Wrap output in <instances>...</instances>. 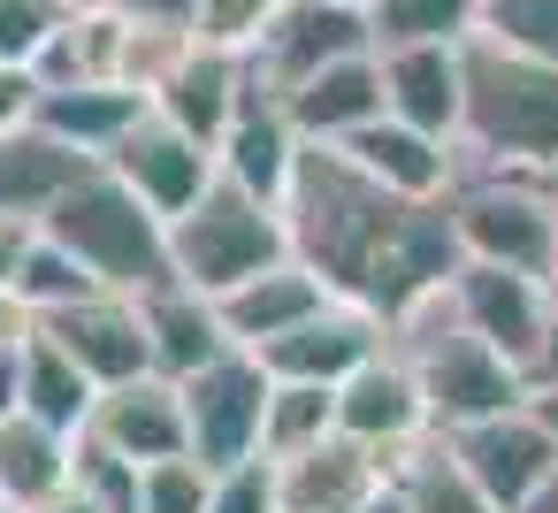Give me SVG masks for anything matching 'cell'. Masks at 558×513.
I'll return each instance as SVG.
<instances>
[{"label":"cell","mask_w":558,"mask_h":513,"mask_svg":"<svg viewBox=\"0 0 558 513\" xmlns=\"http://www.w3.org/2000/svg\"><path fill=\"white\" fill-rule=\"evenodd\" d=\"M337 154L352 162V169H367L383 192H398V200H444L451 192V169H459V154L444 146V139H428V131H413V123H390V116H375V123H360L352 139H337Z\"/></svg>","instance_id":"18"},{"label":"cell","mask_w":558,"mask_h":513,"mask_svg":"<svg viewBox=\"0 0 558 513\" xmlns=\"http://www.w3.org/2000/svg\"><path fill=\"white\" fill-rule=\"evenodd\" d=\"M283 116H291V131H299V139H314V146L352 139L360 123H375V116H383V70H375V55H344V62L314 70L306 85H291V93H283Z\"/></svg>","instance_id":"22"},{"label":"cell","mask_w":558,"mask_h":513,"mask_svg":"<svg viewBox=\"0 0 558 513\" xmlns=\"http://www.w3.org/2000/svg\"><path fill=\"white\" fill-rule=\"evenodd\" d=\"M207 513H276V467L253 452L238 467H215L207 475Z\"/></svg>","instance_id":"36"},{"label":"cell","mask_w":558,"mask_h":513,"mask_svg":"<svg viewBox=\"0 0 558 513\" xmlns=\"http://www.w3.org/2000/svg\"><path fill=\"white\" fill-rule=\"evenodd\" d=\"M352 513H413V505H405V490H398V482L383 475V482H375V490H367V498H360Z\"/></svg>","instance_id":"42"},{"label":"cell","mask_w":558,"mask_h":513,"mask_svg":"<svg viewBox=\"0 0 558 513\" xmlns=\"http://www.w3.org/2000/svg\"><path fill=\"white\" fill-rule=\"evenodd\" d=\"M291 261L283 215L253 192H238L230 177H215L184 215H169V276L199 299H222L238 284H253L260 269Z\"/></svg>","instance_id":"6"},{"label":"cell","mask_w":558,"mask_h":513,"mask_svg":"<svg viewBox=\"0 0 558 513\" xmlns=\"http://www.w3.org/2000/svg\"><path fill=\"white\" fill-rule=\"evenodd\" d=\"M337 437L367 444V452H405L413 437H428V414H421V391L405 375V360L383 345L375 360H360L344 383H337Z\"/></svg>","instance_id":"15"},{"label":"cell","mask_w":558,"mask_h":513,"mask_svg":"<svg viewBox=\"0 0 558 513\" xmlns=\"http://www.w3.org/2000/svg\"><path fill=\"white\" fill-rule=\"evenodd\" d=\"M390 482L405 490V505L413 513H497L466 475H459V460L444 452V437L428 429V437H413L405 452H390Z\"/></svg>","instance_id":"28"},{"label":"cell","mask_w":558,"mask_h":513,"mask_svg":"<svg viewBox=\"0 0 558 513\" xmlns=\"http://www.w3.org/2000/svg\"><path fill=\"white\" fill-rule=\"evenodd\" d=\"M375 70H383V116L451 146V131H459V47H375Z\"/></svg>","instance_id":"20"},{"label":"cell","mask_w":558,"mask_h":513,"mask_svg":"<svg viewBox=\"0 0 558 513\" xmlns=\"http://www.w3.org/2000/svg\"><path fill=\"white\" fill-rule=\"evenodd\" d=\"M444 215H451V238L466 261L482 269H512V276H550V246H558V192L550 177H527V169H451V192H444Z\"/></svg>","instance_id":"5"},{"label":"cell","mask_w":558,"mask_h":513,"mask_svg":"<svg viewBox=\"0 0 558 513\" xmlns=\"http://www.w3.org/2000/svg\"><path fill=\"white\" fill-rule=\"evenodd\" d=\"M276 16H283V0H199V9H192V39L222 47V55H253Z\"/></svg>","instance_id":"33"},{"label":"cell","mask_w":558,"mask_h":513,"mask_svg":"<svg viewBox=\"0 0 558 513\" xmlns=\"http://www.w3.org/2000/svg\"><path fill=\"white\" fill-rule=\"evenodd\" d=\"M550 192H558V177H550ZM543 291H550V314H558V246H550V276H543Z\"/></svg>","instance_id":"47"},{"label":"cell","mask_w":558,"mask_h":513,"mask_svg":"<svg viewBox=\"0 0 558 513\" xmlns=\"http://www.w3.org/2000/svg\"><path fill=\"white\" fill-rule=\"evenodd\" d=\"M16 353H24V345H16ZM16 353H0V421L16 414Z\"/></svg>","instance_id":"45"},{"label":"cell","mask_w":558,"mask_h":513,"mask_svg":"<svg viewBox=\"0 0 558 513\" xmlns=\"http://www.w3.org/2000/svg\"><path fill=\"white\" fill-rule=\"evenodd\" d=\"M344 9H367V0H344Z\"/></svg>","instance_id":"48"},{"label":"cell","mask_w":558,"mask_h":513,"mask_svg":"<svg viewBox=\"0 0 558 513\" xmlns=\"http://www.w3.org/2000/svg\"><path fill=\"white\" fill-rule=\"evenodd\" d=\"M93 375L54 345V337H24V353H16V414H32V421H47V429H62V437H77L85 421H93Z\"/></svg>","instance_id":"26"},{"label":"cell","mask_w":558,"mask_h":513,"mask_svg":"<svg viewBox=\"0 0 558 513\" xmlns=\"http://www.w3.org/2000/svg\"><path fill=\"white\" fill-rule=\"evenodd\" d=\"M337 437V391L329 383H268L260 406V460H291L306 444Z\"/></svg>","instance_id":"30"},{"label":"cell","mask_w":558,"mask_h":513,"mask_svg":"<svg viewBox=\"0 0 558 513\" xmlns=\"http://www.w3.org/2000/svg\"><path fill=\"white\" fill-rule=\"evenodd\" d=\"M32 513H100V505H93V498H85L77 482H62V490H54L47 505H32Z\"/></svg>","instance_id":"43"},{"label":"cell","mask_w":558,"mask_h":513,"mask_svg":"<svg viewBox=\"0 0 558 513\" xmlns=\"http://www.w3.org/2000/svg\"><path fill=\"white\" fill-rule=\"evenodd\" d=\"M0 513H9V505H0Z\"/></svg>","instance_id":"49"},{"label":"cell","mask_w":558,"mask_h":513,"mask_svg":"<svg viewBox=\"0 0 558 513\" xmlns=\"http://www.w3.org/2000/svg\"><path fill=\"white\" fill-rule=\"evenodd\" d=\"M32 230H39V223H0V284L16 276V253L32 246Z\"/></svg>","instance_id":"40"},{"label":"cell","mask_w":558,"mask_h":513,"mask_svg":"<svg viewBox=\"0 0 558 513\" xmlns=\"http://www.w3.org/2000/svg\"><path fill=\"white\" fill-rule=\"evenodd\" d=\"M520 513H558V467H550V475H543V490H535V498H527V505H520Z\"/></svg>","instance_id":"46"},{"label":"cell","mask_w":558,"mask_h":513,"mask_svg":"<svg viewBox=\"0 0 558 513\" xmlns=\"http://www.w3.org/2000/svg\"><path fill=\"white\" fill-rule=\"evenodd\" d=\"M482 24V0H367L375 47H459Z\"/></svg>","instance_id":"29"},{"label":"cell","mask_w":558,"mask_h":513,"mask_svg":"<svg viewBox=\"0 0 558 513\" xmlns=\"http://www.w3.org/2000/svg\"><path fill=\"white\" fill-rule=\"evenodd\" d=\"M70 460H77V437H62V429L32 421V414H9L0 421V505L9 513L47 505L70 482Z\"/></svg>","instance_id":"27"},{"label":"cell","mask_w":558,"mask_h":513,"mask_svg":"<svg viewBox=\"0 0 558 513\" xmlns=\"http://www.w3.org/2000/svg\"><path fill=\"white\" fill-rule=\"evenodd\" d=\"M344 55H375L367 9H344V0H283V16L260 32V47L245 55V77L283 100L291 85H306L314 70L344 62Z\"/></svg>","instance_id":"8"},{"label":"cell","mask_w":558,"mask_h":513,"mask_svg":"<svg viewBox=\"0 0 558 513\" xmlns=\"http://www.w3.org/2000/svg\"><path fill=\"white\" fill-rule=\"evenodd\" d=\"M39 230H47L62 253H77V269H85L100 291L138 299V291H154V284H177V276H169V223H161L123 177H108L100 162L39 215Z\"/></svg>","instance_id":"4"},{"label":"cell","mask_w":558,"mask_h":513,"mask_svg":"<svg viewBox=\"0 0 558 513\" xmlns=\"http://www.w3.org/2000/svg\"><path fill=\"white\" fill-rule=\"evenodd\" d=\"M390 345V330H383V314H367V307H352V299H329L322 314H306L299 330H283L276 345H260L253 360L276 375V383H344L360 360H375Z\"/></svg>","instance_id":"12"},{"label":"cell","mask_w":558,"mask_h":513,"mask_svg":"<svg viewBox=\"0 0 558 513\" xmlns=\"http://www.w3.org/2000/svg\"><path fill=\"white\" fill-rule=\"evenodd\" d=\"M383 330H390V353L405 360V375H413L421 414H428L436 437L527 406V375H520L512 360H497L482 337H466V322L451 314V284H436L428 299H413V307L390 314Z\"/></svg>","instance_id":"3"},{"label":"cell","mask_w":558,"mask_h":513,"mask_svg":"<svg viewBox=\"0 0 558 513\" xmlns=\"http://www.w3.org/2000/svg\"><path fill=\"white\" fill-rule=\"evenodd\" d=\"M32 330H39V314H32V307H24V299H16L9 284H0V353H16V345H24Z\"/></svg>","instance_id":"39"},{"label":"cell","mask_w":558,"mask_h":513,"mask_svg":"<svg viewBox=\"0 0 558 513\" xmlns=\"http://www.w3.org/2000/svg\"><path fill=\"white\" fill-rule=\"evenodd\" d=\"M131 307H138V330H146V360H154V375H169V383H184L192 368H207V360L230 345L222 322H215V299H199V291H184V284H154V291H138Z\"/></svg>","instance_id":"23"},{"label":"cell","mask_w":558,"mask_h":513,"mask_svg":"<svg viewBox=\"0 0 558 513\" xmlns=\"http://www.w3.org/2000/svg\"><path fill=\"white\" fill-rule=\"evenodd\" d=\"M100 169H108V177H123V184L161 215V223H169V215H184V207L215 184V154H207L192 131H177L169 116H154V108H146L116 146H108V162H100Z\"/></svg>","instance_id":"11"},{"label":"cell","mask_w":558,"mask_h":513,"mask_svg":"<svg viewBox=\"0 0 558 513\" xmlns=\"http://www.w3.org/2000/svg\"><path fill=\"white\" fill-rule=\"evenodd\" d=\"M268 467H276V513H352L390 475V460L352 444V437H322V444L268 460Z\"/></svg>","instance_id":"17"},{"label":"cell","mask_w":558,"mask_h":513,"mask_svg":"<svg viewBox=\"0 0 558 513\" xmlns=\"http://www.w3.org/2000/svg\"><path fill=\"white\" fill-rule=\"evenodd\" d=\"M39 337H54V345L93 375V391L131 383V375H154V360H146V330H138V307H131L123 291H93V299H77V307L39 314Z\"/></svg>","instance_id":"14"},{"label":"cell","mask_w":558,"mask_h":513,"mask_svg":"<svg viewBox=\"0 0 558 513\" xmlns=\"http://www.w3.org/2000/svg\"><path fill=\"white\" fill-rule=\"evenodd\" d=\"M138 513H207V467L192 452L138 467Z\"/></svg>","instance_id":"35"},{"label":"cell","mask_w":558,"mask_h":513,"mask_svg":"<svg viewBox=\"0 0 558 513\" xmlns=\"http://www.w3.org/2000/svg\"><path fill=\"white\" fill-rule=\"evenodd\" d=\"M70 0H0V70H32L39 47L62 32Z\"/></svg>","instance_id":"34"},{"label":"cell","mask_w":558,"mask_h":513,"mask_svg":"<svg viewBox=\"0 0 558 513\" xmlns=\"http://www.w3.org/2000/svg\"><path fill=\"white\" fill-rule=\"evenodd\" d=\"M322 307H329V284H322L314 269H299V261H276V269H260L253 284L222 291V299H215V322H222V337H230L238 353H260V345H276L283 330H299V322L322 314Z\"/></svg>","instance_id":"19"},{"label":"cell","mask_w":558,"mask_h":513,"mask_svg":"<svg viewBox=\"0 0 558 513\" xmlns=\"http://www.w3.org/2000/svg\"><path fill=\"white\" fill-rule=\"evenodd\" d=\"M451 314L466 322V337H482L497 360H512L520 375L535 368L543 337H550V291L535 276H512V269H482V261H459L451 269Z\"/></svg>","instance_id":"9"},{"label":"cell","mask_w":558,"mask_h":513,"mask_svg":"<svg viewBox=\"0 0 558 513\" xmlns=\"http://www.w3.org/2000/svg\"><path fill=\"white\" fill-rule=\"evenodd\" d=\"M276 215H283L291 261L314 269L329 299H352L383 322L428 299L436 284H451V269L466 261L444 200H398L367 169H352L337 146H314V139H299Z\"/></svg>","instance_id":"1"},{"label":"cell","mask_w":558,"mask_h":513,"mask_svg":"<svg viewBox=\"0 0 558 513\" xmlns=\"http://www.w3.org/2000/svg\"><path fill=\"white\" fill-rule=\"evenodd\" d=\"M482 39L512 47V55H535V62H558V0H482Z\"/></svg>","instance_id":"32"},{"label":"cell","mask_w":558,"mask_h":513,"mask_svg":"<svg viewBox=\"0 0 558 513\" xmlns=\"http://www.w3.org/2000/svg\"><path fill=\"white\" fill-rule=\"evenodd\" d=\"M238 100H245V55H222V47H199V39H192V55L161 77V93H154L146 108L169 116L177 131H192V139L215 154V139H222L230 116H238Z\"/></svg>","instance_id":"21"},{"label":"cell","mask_w":558,"mask_h":513,"mask_svg":"<svg viewBox=\"0 0 558 513\" xmlns=\"http://www.w3.org/2000/svg\"><path fill=\"white\" fill-rule=\"evenodd\" d=\"M291 162H299V131H291L283 100H268V93L245 77V100H238L230 131L215 139V177H230L238 192H253V200L276 207L283 184H291Z\"/></svg>","instance_id":"16"},{"label":"cell","mask_w":558,"mask_h":513,"mask_svg":"<svg viewBox=\"0 0 558 513\" xmlns=\"http://www.w3.org/2000/svg\"><path fill=\"white\" fill-rule=\"evenodd\" d=\"M268 383H276V375H268L253 353H238V345H222L207 368H192V375L177 383V398H184V452H192L207 475L260 452Z\"/></svg>","instance_id":"7"},{"label":"cell","mask_w":558,"mask_h":513,"mask_svg":"<svg viewBox=\"0 0 558 513\" xmlns=\"http://www.w3.org/2000/svg\"><path fill=\"white\" fill-rule=\"evenodd\" d=\"M9 291H16L32 314H54V307H77V299H93L100 284L77 269V253H62L47 230H32V246L16 253V276H9Z\"/></svg>","instance_id":"31"},{"label":"cell","mask_w":558,"mask_h":513,"mask_svg":"<svg viewBox=\"0 0 558 513\" xmlns=\"http://www.w3.org/2000/svg\"><path fill=\"white\" fill-rule=\"evenodd\" d=\"M85 169H93V162L70 154L62 139H47L39 123L9 131V139H0V223H39Z\"/></svg>","instance_id":"24"},{"label":"cell","mask_w":558,"mask_h":513,"mask_svg":"<svg viewBox=\"0 0 558 513\" xmlns=\"http://www.w3.org/2000/svg\"><path fill=\"white\" fill-rule=\"evenodd\" d=\"M527 414L543 421V437L558 444V391H527Z\"/></svg>","instance_id":"44"},{"label":"cell","mask_w":558,"mask_h":513,"mask_svg":"<svg viewBox=\"0 0 558 513\" xmlns=\"http://www.w3.org/2000/svg\"><path fill=\"white\" fill-rule=\"evenodd\" d=\"M444 452L459 460V475H466L497 513H520V505L543 490V475L558 467V444L543 437V421H535L527 406L489 414V421H474V429H451Z\"/></svg>","instance_id":"10"},{"label":"cell","mask_w":558,"mask_h":513,"mask_svg":"<svg viewBox=\"0 0 558 513\" xmlns=\"http://www.w3.org/2000/svg\"><path fill=\"white\" fill-rule=\"evenodd\" d=\"M32 100H39V85H32V70H0V139H9V131H24V123H32Z\"/></svg>","instance_id":"37"},{"label":"cell","mask_w":558,"mask_h":513,"mask_svg":"<svg viewBox=\"0 0 558 513\" xmlns=\"http://www.w3.org/2000/svg\"><path fill=\"white\" fill-rule=\"evenodd\" d=\"M93 437L100 452H116L123 467H154V460H184V398L169 375H131V383H108L93 398V421L77 429Z\"/></svg>","instance_id":"13"},{"label":"cell","mask_w":558,"mask_h":513,"mask_svg":"<svg viewBox=\"0 0 558 513\" xmlns=\"http://www.w3.org/2000/svg\"><path fill=\"white\" fill-rule=\"evenodd\" d=\"M108 9H123V16H138V24H177V32H192V9H199V0H108Z\"/></svg>","instance_id":"38"},{"label":"cell","mask_w":558,"mask_h":513,"mask_svg":"<svg viewBox=\"0 0 558 513\" xmlns=\"http://www.w3.org/2000/svg\"><path fill=\"white\" fill-rule=\"evenodd\" d=\"M451 154L466 169H527L558 177V62L512 55L497 39H459V131Z\"/></svg>","instance_id":"2"},{"label":"cell","mask_w":558,"mask_h":513,"mask_svg":"<svg viewBox=\"0 0 558 513\" xmlns=\"http://www.w3.org/2000/svg\"><path fill=\"white\" fill-rule=\"evenodd\" d=\"M527 391H558V322H550V337H543V353L527 368Z\"/></svg>","instance_id":"41"},{"label":"cell","mask_w":558,"mask_h":513,"mask_svg":"<svg viewBox=\"0 0 558 513\" xmlns=\"http://www.w3.org/2000/svg\"><path fill=\"white\" fill-rule=\"evenodd\" d=\"M138 116H146V100L123 93V85H70V93H39V100H32V123H39L47 139H62L70 154H85V162H108V146H116Z\"/></svg>","instance_id":"25"}]
</instances>
